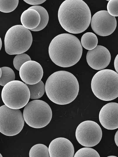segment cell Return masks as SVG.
<instances>
[{
  "instance_id": "cell-4",
  "label": "cell",
  "mask_w": 118,
  "mask_h": 157,
  "mask_svg": "<svg viewBox=\"0 0 118 157\" xmlns=\"http://www.w3.org/2000/svg\"><path fill=\"white\" fill-rule=\"evenodd\" d=\"M91 86L94 95L99 99L113 100L118 97V74L111 69L101 70L93 76Z\"/></svg>"
},
{
  "instance_id": "cell-11",
  "label": "cell",
  "mask_w": 118,
  "mask_h": 157,
  "mask_svg": "<svg viewBox=\"0 0 118 157\" xmlns=\"http://www.w3.org/2000/svg\"><path fill=\"white\" fill-rule=\"evenodd\" d=\"M86 59L90 67L95 70H100L105 68L109 65L111 56L106 48L98 45L94 49L88 51Z\"/></svg>"
},
{
  "instance_id": "cell-29",
  "label": "cell",
  "mask_w": 118,
  "mask_h": 157,
  "mask_svg": "<svg viewBox=\"0 0 118 157\" xmlns=\"http://www.w3.org/2000/svg\"><path fill=\"white\" fill-rule=\"evenodd\" d=\"M108 157H116L117 156H108Z\"/></svg>"
},
{
  "instance_id": "cell-3",
  "label": "cell",
  "mask_w": 118,
  "mask_h": 157,
  "mask_svg": "<svg viewBox=\"0 0 118 157\" xmlns=\"http://www.w3.org/2000/svg\"><path fill=\"white\" fill-rule=\"evenodd\" d=\"M82 47L79 40L71 34L64 33L55 37L48 47V53L52 61L63 67H71L80 59Z\"/></svg>"
},
{
  "instance_id": "cell-27",
  "label": "cell",
  "mask_w": 118,
  "mask_h": 157,
  "mask_svg": "<svg viewBox=\"0 0 118 157\" xmlns=\"http://www.w3.org/2000/svg\"><path fill=\"white\" fill-rule=\"evenodd\" d=\"M114 141L116 145L118 147V130L116 132L114 136Z\"/></svg>"
},
{
  "instance_id": "cell-21",
  "label": "cell",
  "mask_w": 118,
  "mask_h": 157,
  "mask_svg": "<svg viewBox=\"0 0 118 157\" xmlns=\"http://www.w3.org/2000/svg\"><path fill=\"white\" fill-rule=\"evenodd\" d=\"M18 0H0V11L8 13L14 11L17 7Z\"/></svg>"
},
{
  "instance_id": "cell-15",
  "label": "cell",
  "mask_w": 118,
  "mask_h": 157,
  "mask_svg": "<svg viewBox=\"0 0 118 157\" xmlns=\"http://www.w3.org/2000/svg\"><path fill=\"white\" fill-rule=\"evenodd\" d=\"M20 21L25 27L28 29H32L39 25L41 21L40 16L36 10L28 8L22 14Z\"/></svg>"
},
{
  "instance_id": "cell-6",
  "label": "cell",
  "mask_w": 118,
  "mask_h": 157,
  "mask_svg": "<svg viewBox=\"0 0 118 157\" xmlns=\"http://www.w3.org/2000/svg\"><path fill=\"white\" fill-rule=\"evenodd\" d=\"M52 114L51 108L48 104L39 100L28 103L23 113L25 122L35 128H42L47 125L51 120Z\"/></svg>"
},
{
  "instance_id": "cell-8",
  "label": "cell",
  "mask_w": 118,
  "mask_h": 157,
  "mask_svg": "<svg viewBox=\"0 0 118 157\" xmlns=\"http://www.w3.org/2000/svg\"><path fill=\"white\" fill-rule=\"evenodd\" d=\"M25 120L19 110L11 108L6 105L0 107V132L8 136L16 135L22 130Z\"/></svg>"
},
{
  "instance_id": "cell-1",
  "label": "cell",
  "mask_w": 118,
  "mask_h": 157,
  "mask_svg": "<svg viewBox=\"0 0 118 157\" xmlns=\"http://www.w3.org/2000/svg\"><path fill=\"white\" fill-rule=\"evenodd\" d=\"M58 18L62 27L71 33L83 32L89 27L91 20L90 10L82 0H66L60 5Z\"/></svg>"
},
{
  "instance_id": "cell-5",
  "label": "cell",
  "mask_w": 118,
  "mask_h": 157,
  "mask_svg": "<svg viewBox=\"0 0 118 157\" xmlns=\"http://www.w3.org/2000/svg\"><path fill=\"white\" fill-rule=\"evenodd\" d=\"M6 52L9 55L18 54L28 50L32 42V37L29 29L22 25H17L10 28L4 37Z\"/></svg>"
},
{
  "instance_id": "cell-25",
  "label": "cell",
  "mask_w": 118,
  "mask_h": 157,
  "mask_svg": "<svg viewBox=\"0 0 118 157\" xmlns=\"http://www.w3.org/2000/svg\"><path fill=\"white\" fill-rule=\"evenodd\" d=\"M25 2L31 5H37L41 4L44 2L46 0H24Z\"/></svg>"
},
{
  "instance_id": "cell-24",
  "label": "cell",
  "mask_w": 118,
  "mask_h": 157,
  "mask_svg": "<svg viewBox=\"0 0 118 157\" xmlns=\"http://www.w3.org/2000/svg\"><path fill=\"white\" fill-rule=\"evenodd\" d=\"M107 9L111 15L118 16V0H110L107 4Z\"/></svg>"
},
{
  "instance_id": "cell-16",
  "label": "cell",
  "mask_w": 118,
  "mask_h": 157,
  "mask_svg": "<svg viewBox=\"0 0 118 157\" xmlns=\"http://www.w3.org/2000/svg\"><path fill=\"white\" fill-rule=\"evenodd\" d=\"M29 9H34L39 13L41 18V21L39 25L36 28L30 30L33 31H38L44 29L47 25L49 20V15L46 10L40 6H33Z\"/></svg>"
},
{
  "instance_id": "cell-17",
  "label": "cell",
  "mask_w": 118,
  "mask_h": 157,
  "mask_svg": "<svg viewBox=\"0 0 118 157\" xmlns=\"http://www.w3.org/2000/svg\"><path fill=\"white\" fill-rule=\"evenodd\" d=\"M82 46L86 49L91 50L97 45L98 39L97 37L93 33L87 32L82 36L81 39Z\"/></svg>"
},
{
  "instance_id": "cell-13",
  "label": "cell",
  "mask_w": 118,
  "mask_h": 157,
  "mask_svg": "<svg viewBox=\"0 0 118 157\" xmlns=\"http://www.w3.org/2000/svg\"><path fill=\"white\" fill-rule=\"evenodd\" d=\"M99 120L102 125L110 130L118 128V103H107L101 109L99 113Z\"/></svg>"
},
{
  "instance_id": "cell-19",
  "label": "cell",
  "mask_w": 118,
  "mask_h": 157,
  "mask_svg": "<svg viewBox=\"0 0 118 157\" xmlns=\"http://www.w3.org/2000/svg\"><path fill=\"white\" fill-rule=\"evenodd\" d=\"M29 157H49L48 148L42 144H37L30 149L29 153Z\"/></svg>"
},
{
  "instance_id": "cell-20",
  "label": "cell",
  "mask_w": 118,
  "mask_h": 157,
  "mask_svg": "<svg viewBox=\"0 0 118 157\" xmlns=\"http://www.w3.org/2000/svg\"><path fill=\"white\" fill-rule=\"evenodd\" d=\"M2 74L0 78V85L4 86L7 83L15 80V75L13 71L10 68L4 66L0 68Z\"/></svg>"
},
{
  "instance_id": "cell-28",
  "label": "cell",
  "mask_w": 118,
  "mask_h": 157,
  "mask_svg": "<svg viewBox=\"0 0 118 157\" xmlns=\"http://www.w3.org/2000/svg\"><path fill=\"white\" fill-rule=\"evenodd\" d=\"M2 42L1 38H0V50H1L2 47Z\"/></svg>"
},
{
  "instance_id": "cell-26",
  "label": "cell",
  "mask_w": 118,
  "mask_h": 157,
  "mask_svg": "<svg viewBox=\"0 0 118 157\" xmlns=\"http://www.w3.org/2000/svg\"><path fill=\"white\" fill-rule=\"evenodd\" d=\"M114 66L116 71L118 74V54L115 58L114 62Z\"/></svg>"
},
{
  "instance_id": "cell-12",
  "label": "cell",
  "mask_w": 118,
  "mask_h": 157,
  "mask_svg": "<svg viewBox=\"0 0 118 157\" xmlns=\"http://www.w3.org/2000/svg\"><path fill=\"white\" fill-rule=\"evenodd\" d=\"M19 71L21 80L28 84L37 83L41 81L43 75V70L41 65L38 62L32 60L24 63Z\"/></svg>"
},
{
  "instance_id": "cell-10",
  "label": "cell",
  "mask_w": 118,
  "mask_h": 157,
  "mask_svg": "<svg viewBox=\"0 0 118 157\" xmlns=\"http://www.w3.org/2000/svg\"><path fill=\"white\" fill-rule=\"evenodd\" d=\"M91 28L97 35L106 36L112 34L117 26L115 17L111 15L107 11L101 10L95 13L91 21Z\"/></svg>"
},
{
  "instance_id": "cell-18",
  "label": "cell",
  "mask_w": 118,
  "mask_h": 157,
  "mask_svg": "<svg viewBox=\"0 0 118 157\" xmlns=\"http://www.w3.org/2000/svg\"><path fill=\"white\" fill-rule=\"evenodd\" d=\"M30 91V99L34 100L38 99L41 97L45 91V85L42 81L37 83L30 85L25 83Z\"/></svg>"
},
{
  "instance_id": "cell-14",
  "label": "cell",
  "mask_w": 118,
  "mask_h": 157,
  "mask_svg": "<svg viewBox=\"0 0 118 157\" xmlns=\"http://www.w3.org/2000/svg\"><path fill=\"white\" fill-rule=\"evenodd\" d=\"M50 157H73L74 148L71 142L64 137H58L53 140L48 147Z\"/></svg>"
},
{
  "instance_id": "cell-7",
  "label": "cell",
  "mask_w": 118,
  "mask_h": 157,
  "mask_svg": "<svg viewBox=\"0 0 118 157\" xmlns=\"http://www.w3.org/2000/svg\"><path fill=\"white\" fill-rule=\"evenodd\" d=\"M1 97L7 106L12 109H18L28 103L30 93L25 83L20 81L14 80L8 82L4 87Z\"/></svg>"
},
{
  "instance_id": "cell-22",
  "label": "cell",
  "mask_w": 118,
  "mask_h": 157,
  "mask_svg": "<svg viewBox=\"0 0 118 157\" xmlns=\"http://www.w3.org/2000/svg\"><path fill=\"white\" fill-rule=\"evenodd\" d=\"M74 157H100L98 153L95 149L85 147L79 150L75 154Z\"/></svg>"
},
{
  "instance_id": "cell-23",
  "label": "cell",
  "mask_w": 118,
  "mask_h": 157,
  "mask_svg": "<svg viewBox=\"0 0 118 157\" xmlns=\"http://www.w3.org/2000/svg\"><path fill=\"white\" fill-rule=\"evenodd\" d=\"M30 60H31L30 57L27 54L23 53L17 54L13 59V66L17 70L19 71L20 67L24 63Z\"/></svg>"
},
{
  "instance_id": "cell-9",
  "label": "cell",
  "mask_w": 118,
  "mask_h": 157,
  "mask_svg": "<svg viewBox=\"0 0 118 157\" xmlns=\"http://www.w3.org/2000/svg\"><path fill=\"white\" fill-rule=\"evenodd\" d=\"M102 136L101 129L96 122L86 120L80 123L75 132V136L81 145L86 147H92L98 144Z\"/></svg>"
},
{
  "instance_id": "cell-2",
  "label": "cell",
  "mask_w": 118,
  "mask_h": 157,
  "mask_svg": "<svg viewBox=\"0 0 118 157\" xmlns=\"http://www.w3.org/2000/svg\"><path fill=\"white\" fill-rule=\"evenodd\" d=\"M45 91L48 98L58 105L68 104L73 101L79 92V86L76 77L65 71L54 72L47 79Z\"/></svg>"
}]
</instances>
